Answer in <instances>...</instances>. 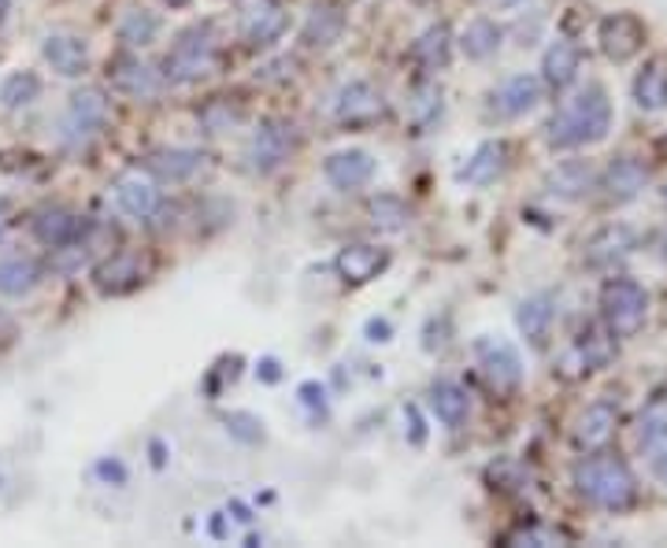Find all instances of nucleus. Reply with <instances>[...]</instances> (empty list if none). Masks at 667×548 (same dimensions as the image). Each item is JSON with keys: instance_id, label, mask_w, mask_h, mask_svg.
Instances as JSON below:
<instances>
[{"instance_id": "nucleus-6", "label": "nucleus", "mask_w": 667, "mask_h": 548, "mask_svg": "<svg viewBox=\"0 0 667 548\" xmlns=\"http://www.w3.org/2000/svg\"><path fill=\"white\" fill-rule=\"evenodd\" d=\"M290 149H293V126L282 119H263L249 141L252 171H260V174L279 171L282 163L290 160Z\"/></svg>"}, {"instance_id": "nucleus-5", "label": "nucleus", "mask_w": 667, "mask_h": 548, "mask_svg": "<svg viewBox=\"0 0 667 548\" xmlns=\"http://www.w3.org/2000/svg\"><path fill=\"white\" fill-rule=\"evenodd\" d=\"M597 42H601V53L612 64H626L642 53L645 26H642V19L631 15V12H615V15L601 19V26H597Z\"/></svg>"}, {"instance_id": "nucleus-27", "label": "nucleus", "mask_w": 667, "mask_h": 548, "mask_svg": "<svg viewBox=\"0 0 667 548\" xmlns=\"http://www.w3.org/2000/svg\"><path fill=\"white\" fill-rule=\"evenodd\" d=\"M449 48H453V37H449V26H445V23H438V26H430V31L419 34V42L411 45V60L423 67L427 75L445 71V64H449Z\"/></svg>"}, {"instance_id": "nucleus-13", "label": "nucleus", "mask_w": 667, "mask_h": 548, "mask_svg": "<svg viewBox=\"0 0 667 548\" xmlns=\"http://www.w3.org/2000/svg\"><path fill=\"white\" fill-rule=\"evenodd\" d=\"M42 56L45 64L64 78H78L90 67V45L78 34H48L42 42Z\"/></svg>"}, {"instance_id": "nucleus-32", "label": "nucleus", "mask_w": 667, "mask_h": 548, "mask_svg": "<svg viewBox=\"0 0 667 548\" xmlns=\"http://www.w3.org/2000/svg\"><path fill=\"white\" fill-rule=\"evenodd\" d=\"M42 96V78L34 71H12L0 82V107L19 112V107H31Z\"/></svg>"}, {"instance_id": "nucleus-18", "label": "nucleus", "mask_w": 667, "mask_h": 548, "mask_svg": "<svg viewBox=\"0 0 667 548\" xmlns=\"http://www.w3.org/2000/svg\"><path fill=\"white\" fill-rule=\"evenodd\" d=\"M593 182H597V174H593V168L586 160H564V163H556V168L549 171L545 190L553 193V197L578 201V197H586V193L593 190Z\"/></svg>"}, {"instance_id": "nucleus-28", "label": "nucleus", "mask_w": 667, "mask_h": 548, "mask_svg": "<svg viewBox=\"0 0 667 548\" xmlns=\"http://www.w3.org/2000/svg\"><path fill=\"white\" fill-rule=\"evenodd\" d=\"M634 101L642 112H660V107H667V64L664 60H653L637 71Z\"/></svg>"}, {"instance_id": "nucleus-12", "label": "nucleus", "mask_w": 667, "mask_h": 548, "mask_svg": "<svg viewBox=\"0 0 667 548\" xmlns=\"http://www.w3.org/2000/svg\"><path fill=\"white\" fill-rule=\"evenodd\" d=\"M382 112H386V104H382V93L371 82H349L346 90L338 93V104H334V115L349 126L375 123Z\"/></svg>"}, {"instance_id": "nucleus-2", "label": "nucleus", "mask_w": 667, "mask_h": 548, "mask_svg": "<svg viewBox=\"0 0 667 548\" xmlns=\"http://www.w3.org/2000/svg\"><path fill=\"white\" fill-rule=\"evenodd\" d=\"M575 486L586 501L612 507V512L631 507L637 496V478L631 475V467L615 456H593V459H586V464H578Z\"/></svg>"}, {"instance_id": "nucleus-30", "label": "nucleus", "mask_w": 667, "mask_h": 548, "mask_svg": "<svg viewBox=\"0 0 667 548\" xmlns=\"http://www.w3.org/2000/svg\"><path fill=\"white\" fill-rule=\"evenodd\" d=\"M500 42H505V31H500L494 19H475V23H467V31L460 34V48H464L467 60H489L500 48Z\"/></svg>"}, {"instance_id": "nucleus-29", "label": "nucleus", "mask_w": 667, "mask_h": 548, "mask_svg": "<svg viewBox=\"0 0 667 548\" xmlns=\"http://www.w3.org/2000/svg\"><path fill=\"white\" fill-rule=\"evenodd\" d=\"M553 300L549 297H531V300H523L516 311V327H519V334H523L531 345H545V338H549V330H553Z\"/></svg>"}, {"instance_id": "nucleus-11", "label": "nucleus", "mask_w": 667, "mask_h": 548, "mask_svg": "<svg viewBox=\"0 0 667 548\" xmlns=\"http://www.w3.org/2000/svg\"><path fill=\"white\" fill-rule=\"evenodd\" d=\"M323 174L334 190L341 193H352L360 185H368L375 179V156L364 152V149H346V152H334L327 163H323Z\"/></svg>"}, {"instance_id": "nucleus-19", "label": "nucleus", "mask_w": 667, "mask_h": 548, "mask_svg": "<svg viewBox=\"0 0 667 548\" xmlns=\"http://www.w3.org/2000/svg\"><path fill=\"white\" fill-rule=\"evenodd\" d=\"M115 201H120V208L131 215V219H149V215L160 208V190H156L149 179H142V174H120Z\"/></svg>"}, {"instance_id": "nucleus-40", "label": "nucleus", "mask_w": 667, "mask_h": 548, "mask_svg": "<svg viewBox=\"0 0 667 548\" xmlns=\"http://www.w3.org/2000/svg\"><path fill=\"white\" fill-rule=\"evenodd\" d=\"M249 423H252L249 415H234V419H230V426H234V434H238V437H245V426H249ZM249 442H260V430H252Z\"/></svg>"}, {"instance_id": "nucleus-10", "label": "nucleus", "mask_w": 667, "mask_h": 548, "mask_svg": "<svg viewBox=\"0 0 667 548\" xmlns=\"http://www.w3.org/2000/svg\"><path fill=\"white\" fill-rule=\"evenodd\" d=\"M108 123V96L97 90V85H86L71 96L64 115V130L67 137H93Z\"/></svg>"}, {"instance_id": "nucleus-7", "label": "nucleus", "mask_w": 667, "mask_h": 548, "mask_svg": "<svg viewBox=\"0 0 667 548\" xmlns=\"http://www.w3.org/2000/svg\"><path fill=\"white\" fill-rule=\"evenodd\" d=\"M478 364H483L489 386H497L500 393L516 389L519 378H523V359H519V352L500 338L478 341Z\"/></svg>"}, {"instance_id": "nucleus-20", "label": "nucleus", "mask_w": 667, "mask_h": 548, "mask_svg": "<svg viewBox=\"0 0 667 548\" xmlns=\"http://www.w3.org/2000/svg\"><path fill=\"white\" fill-rule=\"evenodd\" d=\"M645 182H649V171H645V163H637L634 156H620V160H612L604 171V193L620 204L634 201L637 193L645 190Z\"/></svg>"}, {"instance_id": "nucleus-22", "label": "nucleus", "mask_w": 667, "mask_h": 548, "mask_svg": "<svg viewBox=\"0 0 667 548\" xmlns=\"http://www.w3.org/2000/svg\"><path fill=\"white\" fill-rule=\"evenodd\" d=\"M615 423H620V411H615V404H608V400H597V404H590L578 415L575 423V442L583 448H597L604 445L608 437H612Z\"/></svg>"}, {"instance_id": "nucleus-25", "label": "nucleus", "mask_w": 667, "mask_h": 548, "mask_svg": "<svg viewBox=\"0 0 667 548\" xmlns=\"http://www.w3.org/2000/svg\"><path fill=\"white\" fill-rule=\"evenodd\" d=\"M578 64H583V53H578L575 42H553L545 48V60H542V75L553 90H567L578 75Z\"/></svg>"}, {"instance_id": "nucleus-23", "label": "nucleus", "mask_w": 667, "mask_h": 548, "mask_svg": "<svg viewBox=\"0 0 667 548\" xmlns=\"http://www.w3.org/2000/svg\"><path fill=\"white\" fill-rule=\"evenodd\" d=\"M505 163H508L505 141H486V145H478L475 156H471L464 168H460V182L489 185V182H497L500 174H505Z\"/></svg>"}, {"instance_id": "nucleus-45", "label": "nucleus", "mask_w": 667, "mask_h": 548, "mask_svg": "<svg viewBox=\"0 0 667 548\" xmlns=\"http://www.w3.org/2000/svg\"><path fill=\"white\" fill-rule=\"evenodd\" d=\"M160 4H167V8H182V4H190V0H160Z\"/></svg>"}, {"instance_id": "nucleus-17", "label": "nucleus", "mask_w": 667, "mask_h": 548, "mask_svg": "<svg viewBox=\"0 0 667 548\" xmlns=\"http://www.w3.org/2000/svg\"><path fill=\"white\" fill-rule=\"evenodd\" d=\"M389 267V256L375 244H349V249L338 252V274L352 286H364V282L378 278L382 271Z\"/></svg>"}, {"instance_id": "nucleus-16", "label": "nucleus", "mask_w": 667, "mask_h": 548, "mask_svg": "<svg viewBox=\"0 0 667 548\" xmlns=\"http://www.w3.org/2000/svg\"><path fill=\"white\" fill-rule=\"evenodd\" d=\"M145 278V267L134 252H120V256L104 260L101 267L93 271V282L104 297H120V293H131L134 286H142Z\"/></svg>"}, {"instance_id": "nucleus-15", "label": "nucleus", "mask_w": 667, "mask_h": 548, "mask_svg": "<svg viewBox=\"0 0 667 548\" xmlns=\"http://www.w3.org/2000/svg\"><path fill=\"white\" fill-rule=\"evenodd\" d=\"M538 101H542V82L531 75H516L494 93V112L500 119H519V115L534 112Z\"/></svg>"}, {"instance_id": "nucleus-9", "label": "nucleus", "mask_w": 667, "mask_h": 548, "mask_svg": "<svg viewBox=\"0 0 667 548\" xmlns=\"http://www.w3.org/2000/svg\"><path fill=\"white\" fill-rule=\"evenodd\" d=\"M286 23H290V15H286V8H282V0H257L241 19V37L252 48H268L286 34Z\"/></svg>"}, {"instance_id": "nucleus-46", "label": "nucleus", "mask_w": 667, "mask_h": 548, "mask_svg": "<svg viewBox=\"0 0 667 548\" xmlns=\"http://www.w3.org/2000/svg\"><path fill=\"white\" fill-rule=\"evenodd\" d=\"M0 212H4V204H0ZM0 238H4V219H0Z\"/></svg>"}, {"instance_id": "nucleus-1", "label": "nucleus", "mask_w": 667, "mask_h": 548, "mask_svg": "<svg viewBox=\"0 0 667 548\" xmlns=\"http://www.w3.org/2000/svg\"><path fill=\"white\" fill-rule=\"evenodd\" d=\"M608 126H612V104L601 85H586L575 93L561 112L549 119L545 137L553 149H578V145H597L604 141Z\"/></svg>"}, {"instance_id": "nucleus-31", "label": "nucleus", "mask_w": 667, "mask_h": 548, "mask_svg": "<svg viewBox=\"0 0 667 548\" xmlns=\"http://www.w3.org/2000/svg\"><path fill=\"white\" fill-rule=\"evenodd\" d=\"M37 282H42V263L34 256H12L0 263V293H8V297H23Z\"/></svg>"}, {"instance_id": "nucleus-36", "label": "nucleus", "mask_w": 667, "mask_h": 548, "mask_svg": "<svg viewBox=\"0 0 667 548\" xmlns=\"http://www.w3.org/2000/svg\"><path fill=\"white\" fill-rule=\"evenodd\" d=\"M637 437H642L649 448H667V404L656 400L649 411H642L637 419Z\"/></svg>"}, {"instance_id": "nucleus-42", "label": "nucleus", "mask_w": 667, "mask_h": 548, "mask_svg": "<svg viewBox=\"0 0 667 548\" xmlns=\"http://www.w3.org/2000/svg\"><path fill=\"white\" fill-rule=\"evenodd\" d=\"M653 467H656V478H660V482L667 486V448H664L660 456H656V464H653Z\"/></svg>"}, {"instance_id": "nucleus-26", "label": "nucleus", "mask_w": 667, "mask_h": 548, "mask_svg": "<svg viewBox=\"0 0 667 548\" xmlns=\"http://www.w3.org/2000/svg\"><path fill=\"white\" fill-rule=\"evenodd\" d=\"M430 411L438 415L441 426L456 430L467 423V411H471V400L464 389L456 386V381H438L434 389H430Z\"/></svg>"}, {"instance_id": "nucleus-37", "label": "nucleus", "mask_w": 667, "mask_h": 548, "mask_svg": "<svg viewBox=\"0 0 667 548\" xmlns=\"http://www.w3.org/2000/svg\"><path fill=\"white\" fill-rule=\"evenodd\" d=\"M201 123L208 126L212 134H219V130H230L234 123H241V112H238V107H230L227 101H212L201 112Z\"/></svg>"}, {"instance_id": "nucleus-33", "label": "nucleus", "mask_w": 667, "mask_h": 548, "mask_svg": "<svg viewBox=\"0 0 667 548\" xmlns=\"http://www.w3.org/2000/svg\"><path fill=\"white\" fill-rule=\"evenodd\" d=\"M631 249H634V233L631 230H626V227H608L590 241L586 256H590V263H612V260H623Z\"/></svg>"}, {"instance_id": "nucleus-38", "label": "nucleus", "mask_w": 667, "mask_h": 548, "mask_svg": "<svg viewBox=\"0 0 667 548\" xmlns=\"http://www.w3.org/2000/svg\"><path fill=\"white\" fill-rule=\"evenodd\" d=\"M561 541H567V534L545 530V526H523V530L505 537V545H561Z\"/></svg>"}, {"instance_id": "nucleus-43", "label": "nucleus", "mask_w": 667, "mask_h": 548, "mask_svg": "<svg viewBox=\"0 0 667 548\" xmlns=\"http://www.w3.org/2000/svg\"><path fill=\"white\" fill-rule=\"evenodd\" d=\"M483 4H489V8H516L519 0H483Z\"/></svg>"}, {"instance_id": "nucleus-39", "label": "nucleus", "mask_w": 667, "mask_h": 548, "mask_svg": "<svg viewBox=\"0 0 667 548\" xmlns=\"http://www.w3.org/2000/svg\"><path fill=\"white\" fill-rule=\"evenodd\" d=\"M97 475H104V478H115V482H126V471H123V464H97Z\"/></svg>"}, {"instance_id": "nucleus-14", "label": "nucleus", "mask_w": 667, "mask_h": 548, "mask_svg": "<svg viewBox=\"0 0 667 548\" xmlns=\"http://www.w3.org/2000/svg\"><path fill=\"white\" fill-rule=\"evenodd\" d=\"M341 34H346V12L334 0H319L301 26V42L308 48H330L334 42H341Z\"/></svg>"}, {"instance_id": "nucleus-21", "label": "nucleus", "mask_w": 667, "mask_h": 548, "mask_svg": "<svg viewBox=\"0 0 667 548\" xmlns=\"http://www.w3.org/2000/svg\"><path fill=\"white\" fill-rule=\"evenodd\" d=\"M145 168H149L160 182H185L204 168V152H197V149H160L145 160Z\"/></svg>"}, {"instance_id": "nucleus-44", "label": "nucleus", "mask_w": 667, "mask_h": 548, "mask_svg": "<svg viewBox=\"0 0 667 548\" xmlns=\"http://www.w3.org/2000/svg\"><path fill=\"white\" fill-rule=\"evenodd\" d=\"M8 8H12V0H0V23H4V15H8Z\"/></svg>"}, {"instance_id": "nucleus-35", "label": "nucleus", "mask_w": 667, "mask_h": 548, "mask_svg": "<svg viewBox=\"0 0 667 548\" xmlns=\"http://www.w3.org/2000/svg\"><path fill=\"white\" fill-rule=\"evenodd\" d=\"M371 222H375L378 230H405L411 222V208L400 197L382 193V197L371 201Z\"/></svg>"}, {"instance_id": "nucleus-4", "label": "nucleus", "mask_w": 667, "mask_h": 548, "mask_svg": "<svg viewBox=\"0 0 667 548\" xmlns=\"http://www.w3.org/2000/svg\"><path fill=\"white\" fill-rule=\"evenodd\" d=\"M601 316L612 338H634L649 319V293L634 278H612L601 289Z\"/></svg>"}, {"instance_id": "nucleus-34", "label": "nucleus", "mask_w": 667, "mask_h": 548, "mask_svg": "<svg viewBox=\"0 0 667 548\" xmlns=\"http://www.w3.org/2000/svg\"><path fill=\"white\" fill-rule=\"evenodd\" d=\"M156 34H160V19H156L152 12H145V8H131V12L123 15L120 37H123L126 45L145 48V45L156 42Z\"/></svg>"}, {"instance_id": "nucleus-47", "label": "nucleus", "mask_w": 667, "mask_h": 548, "mask_svg": "<svg viewBox=\"0 0 667 548\" xmlns=\"http://www.w3.org/2000/svg\"><path fill=\"white\" fill-rule=\"evenodd\" d=\"M660 197H664V204H667V185H664V190H660Z\"/></svg>"}, {"instance_id": "nucleus-8", "label": "nucleus", "mask_w": 667, "mask_h": 548, "mask_svg": "<svg viewBox=\"0 0 667 548\" xmlns=\"http://www.w3.org/2000/svg\"><path fill=\"white\" fill-rule=\"evenodd\" d=\"M108 78H112L115 90L134 96V101H152V96H160L163 90L160 75H156L149 64L137 60V56H115V60L108 64Z\"/></svg>"}, {"instance_id": "nucleus-41", "label": "nucleus", "mask_w": 667, "mask_h": 548, "mask_svg": "<svg viewBox=\"0 0 667 548\" xmlns=\"http://www.w3.org/2000/svg\"><path fill=\"white\" fill-rule=\"evenodd\" d=\"M371 341H389V322H368Z\"/></svg>"}, {"instance_id": "nucleus-24", "label": "nucleus", "mask_w": 667, "mask_h": 548, "mask_svg": "<svg viewBox=\"0 0 667 548\" xmlns=\"http://www.w3.org/2000/svg\"><path fill=\"white\" fill-rule=\"evenodd\" d=\"M34 238L48 249H67L78 238V215L67 208H42L34 215Z\"/></svg>"}, {"instance_id": "nucleus-3", "label": "nucleus", "mask_w": 667, "mask_h": 548, "mask_svg": "<svg viewBox=\"0 0 667 548\" xmlns=\"http://www.w3.org/2000/svg\"><path fill=\"white\" fill-rule=\"evenodd\" d=\"M215 64H219V45H215V37L208 26H190V31L179 34V42L171 45V53H167L163 60V78L167 82H201L204 75L215 71Z\"/></svg>"}]
</instances>
